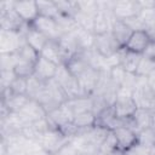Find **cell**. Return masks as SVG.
I'll return each mask as SVG.
<instances>
[{"label": "cell", "instance_id": "6da1fadb", "mask_svg": "<svg viewBox=\"0 0 155 155\" xmlns=\"http://www.w3.org/2000/svg\"><path fill=\"white\" fill-rule=\"evenodd\" d=\"M59 86L62 87L67 99H74V98H79V97H87L84 94L79 81L75 76H73L70 74V71L68 70V68L65 67V64H61L57 68V73L53 78Z\"/></svg>", "mask_w": 155, "mask_h": 155}, {"label": "cell", "instance_id": "7a4b0ae2", "mask_svg": "<svg viewBox=\"0 0 155 155\" xmlns=\"http://www.w3.org/2000/svg\"><path fill=\"white\" fill-rule=\"evenodd\" d=\"M132 97L137 108L155 111V92L149 87L147 78L137 76V84L132 91Z\"/></svg>", "mask_w": 155, "mask_h": 155}, {"label": "cell", "instance_id": "3957f363", "mask_svg": "<svg viewBox=\"0 0 155 155\" xmlns=\"http://www.w3.org/2000/svg\"><path fill=\"white\" fill-rule=\"evenodd\" d=\"M71 137L65 136L57 128H51L40 136L38 142L48 155H57L59 150L70 140Z\"/></svg>", "mask_w": 155, "mask_h": 155}, {"label": "cell", "instance_id": "277c9868", "mask_svg": "<svg viewBox=\"0 0 155 155\" xmlns=\"http://www.w3.org/2000/svg\"><path fill=\"white\" fill-rule=\"evenodd\" d=\"M115 115L117 119H130L137 110V105L132 97V90L119 87L116 101L114 104Z\"/></svg>", "mask_w": 155, "mask_h": 155}, {"label": "cell", "instance_id": "5b68a950", "mask_svg": "<svg viewBox=\"0 0 155 155\" xmlns=\"http://www.w3.org/2000/svg\"><path fill=\"white\" fill-rule=\"evenodd\" d=\"M30 25L33 28H35L36 30H39L40 33H42L48 40L58 41L59 38L64 34L62 31L61 27L58 25V23L56 22V19L51 18V17H46V16L39 15Z\"/></svg>", "mask_w": 155, "mask_h": 155}, {"label": "cell", "instance_id": "8992f818", "mask_svg": "<svg viewBox=\"0 0 155 155\" xmlns=\"http://www.w3.org/2000/svg\"><path fill=\"white\" fill-rule=\"evenodd\" d=\"M24 42L23 33L0 30V53H17Z\"/></svg>", "mask_w": 155, "mask_h": 155}, {"label": "cell", "instance_id": "52a82bcc", "mask_svg": "<svg viewBox=\"0 0 155 155\" xmlns=\"http://www.w3.org/2000/svg\"><path fill=\"white\" fill-rule=\"evenodd\" d=\"M113 16L116 19L121 21H127L134 17H138L142 15V8L138 4V1H115L113 2L111 7Z\"/></svg>", "mask_w": 155, "mask_h": 155}, {"label": "cell", "instance_id": "ba28073f", "mask_svg": "<svg viewBox=\"0 0 155 155\" xmlns=\"http://www.w3.org/2000/svg\"><path fill=\"white\" fill-rule=\"evenodd\" d=\"M93 47L103 58H108L114 53H116L120 48H122L113 38L111 33L93 35Z\"/></svg>", "mask_w": 155, "mask_h": 155}, {"label": "cell", "instance_id": "9c48e42d", "mask_svg": "<svg viewBox=\"0 0 155 155\" xmlns=\"http://www.w3.org/2000/svg\"><path fill=\"white\" fill-rule=\"evenodd\" d=\"M74 116L75 115H74L70 105L68 104V102L62 103L59 107H57L56 109H53L52 111H50L47 114L50 122L58 130L69 125V124H73Z\"/></svg>", "mask_w": 155, "mask_h": 155}, {"label": "cell", "instance_id": "30bf717a", "mask_svg": "<svg viewBox=\"0 0 155 155\" xmlns=\"http://www.w3.org/2000/svg\"><path fill=\"white\" fill-rule=\"evenodd\" d=\"M27 25H28V23H25L13 8L1 10V12H0V27H1V30L23 33V28H25Z\"/></svg>", "mask_w": 155, "mask_h": 155}, {"label": "cell", "instance_id": "8fae6325", "mask_svg": "<svg viewBox=\"0 0 155 155\" xmlns=\"http://www.w3.org/2000/svg\"><path fill=\"white\" fill-rule=\"evenodd\" d=\"M101 73H102V70L88 67L79 78H76L85 96L91 97L94 93L97 85L99 82V79H101Z\"/></svg>", "mask_w": 155, "mask_h": 155}, {"label": "cell", "instance_id": "7c38bea8", "mask_svg": "<svg viewBox=\"0 0 155 155\" xmlns=\"http://www.w3.org/2000/svg\"><path fill=\"white\" fill-rule=\"evenodd\" d=\"M18 114L25 124H31L47 116V111L44 109V107L33 98H29L28 103L23 107L21 111H18Z\"/></svg>", "mask_w": 155, "mask_h": 155}, {"label": "cell", "instance_id": "4fadbf2b", "mask_svg": "<svg viewBox=\"0 0 155 155\" xmlns=\"http://www.w3.org/2000/svg\"><path fill=\"white\" fill-rule=\"evenodd\" d=\"M110 33L113 35V38L116 40V42L120 45V47H125L127 41L130 40L133 30L132 28L121 19H116L114 17L113 22H111V28H110Z\"/></svg>", "mask_w": 155, "mask_h": 155}, {"label": "cell", "instance_id": "5bb4252c", "mask_svg": "<svg viewBox=\"0 0 155 155\" xmlns=\"http://www.w3.org/2000/svg\"><path fill=\"white\" fill-rule=\"evenodd\" d=\"M13 10L28 24H31L39 16V7L36 1H15Z\"/></svg>", "mask_w": 155, "mask_h": 155}, {"label": "cell", "instance_id": "9a60e30c", "mask_svg": "<svg viewBox=\"0 0 155 155\" xmlns=\"http://www.w3.org/2000/svg\"><path fill=\"white\" fill-rule=\"evenodd\" d=\"M57 68L58 65L54 64L53 62L44 58L42 56L39 57V59L36 61L35 63V71H34V75L40 79L41 81L44 82H47L50 80H52L57 73Z\"/></svg>", "mask_w": 155, "mask_h": 155}, {"label": "cell", "instance_id": "2e32d148", "mask_svg": "<svg viewBox=\"0 0 155 155\" xmlns=\"http://www.w3.org/2000/svg\"><path fill=\"white\" fill-rule=\"evenodd\" d=\"M113 132L117 140V148L122 153L130 149L131 147H133L134 144H137V133L133 130L126 126H120L115 128Z\"/></svg>", "mask_w": 155, "mask_h": 155}, {"label": "cell", "instance_id": "e0dca14e", "mask_svg": "<svg viewBox=\"0 0 155 155\" xmlns=\"http://www.w3.org/2000/svg\"><path fill=\"white\" fill-rule=\"evenodd\" d=\"M149 42H150V39L145 30H136L132 33L125 48L131 52L142 54L144 52V50L147 48V46L149 45Z\"/></svg>", "mask_w": 155, "mask_h": 155}, {"label": "cell", "instance_id": "ac0fdd59", "mask_svg": "<svg viewBox=\"0 0 155 155\" xmlns=\"http://www.w3.org/2000/svg\"><path fill=\"white\" fill-rule=\"evenodd\" d=\"M23 34H24L25 42H27L29 46H31V47H33L36 52H39V53L42 51V48L45 47V45H46L47 41H48V39H47L42 33H40L39 30H36L35 28H33L30 24L27 25V28L24 29Z\"/></svg>", "mask_w": 155, "mask_h": 155}, {"label": "cell", "instance_id": "d6986e66", "mask_svg": "<svg viewBox=\"0 0 155 155\" xmlns=\"http://www.w3.org/2000/svg\"><path fill=\"white\" fill-rule=\"evenodd\" d=\"M140 57H142V54L131 52V51L126 50L125 47L120 48V65L124 68V70L126 73L136 74Z\"/></svg>", "mask_w": 155, "mask_h": 155}, {"label": "cell", "instance_id": "ffe728a7", "mask_svg": "<svg viewBox=\"0 0 155 155\" xmlns=\"http://www.w3.org/2000/svg\"><path fill=\"white\" fill-rule=\"evenodd\" d=\"M131 119H132V122H133V126H134V131H136V133H138L142 130L151 127V124H153V111L147 110V109L137 108V110L134 111V114L132 115Z\"/></svg>", "mask_w": 155, "mask_h": 155}, {"label": "cell", "instance_id": "44dd1931", "mask_svg": "<svg viewBox=\"0 0 155 155\" xmlns=\"http://www.w3.org/2000/svg\"><path fill=\"white\" fill-rule=\"evenodd\" d=\"M65 67L68 68V70L70 71V74H71L73 76L79 78V76L90 67V64H88V62H87V59H86V57H85V53H84V51H82V52H80V53H78V54H75V56H73V57L65 63Z\"/></svg>", "mask_w": 155, "mask_h": 155}, {"label": "cell", "instance_id": "7402d4cb", "mask_svg": "<svg viewBox=\"0 0 155 155\" xmlns=\"http://www.w3.org/2000/svg\"><path fill=\"white\" fill-rule=\"evenodd\" d=\"M40 56L53 62L57 65L63 64L62 51H61V47L58 45V41H56V40H48L47 44L45 45V47L42 48V51L40 52Z\"/></svg>", "mask_w": 155, "mask_h": 155}, {"label": "cell", "instance_id": "603a6c76", "mask_svg": "<svg viewBox=\"0 0 155 155\" xmlns=\"http://www.w3.org/2000/svg\"><path fill=\"white\" fill-rule=\"evenodd\" d=\"M27 94H12L6 101H2V113H18L28 103Z\"/></svg>", "mask_w": 155, "mask_h": 155}, {"label": "cell", "instance_id": "cb8c5ba5", "mask_svg": "<svg viewBox=\"0 0 155 155\" xmlns=\"http://www.w3.org/2000/svg\"><path fill=\"white\" fill-rule=\"evenodd\" d=\"M67 102L70 105L74 115H78V114L85 113V111H92V109H93L92 97H79V98L69 99Z\"/></svg>", "mask_w": 155, "mask_h": 155}, {"label": "cell", "instance_id": "d4e9b609", "mask_svg": "<svg viewBox=\"0 0 155 155\" xmlns=\"http://www.w3.org/2000/svg\"><path fill=\"white\" fill-rule=\"evenodd\" d=\"M73 125L78 128V131L79 130L91 128V127H93L96 125V115L93 114V111L80 113V114L74 116Z\"/></svg>", "mask_w": 155, "mask_h": 155}, {"label": "cell", "instance_id": "484cf974", "mask_svg": "<svg viewBox=\"0 0 155 155\" xmlns=\"http://www.w3.org/2000/svg\"><path fill=\"white\" fill-rule=\"evenodd\" d=\"M34 71H35V64L21 59L13 69L15 75L17 78H23V79H29L30 76L34 75Z\"/></svg>", "mask_w": 155, "mask_h": 155}, {"label": "cell", "instance_id": "4316f807", "mask_svg": "<svg viewBox=\"0 0 155 155\" xmlns=\"http://www.w3.org/2000/svg\"><path fill=\"white\" fill-rule=\"evenodd\" d=\"M18 56H19V59L21 61H25V62H29V63H33L35 64L36 61L39 59L40 57V53L36 52L31 46H29L27 42H24L22 45V47L19 48V51L17 52Z\"/></svg>", "mask_w": 155, "mask_h": 155}, {"label": "cell", "instance_id": "83f0119b", "mask_svg": "<svg viewBox=\"0 0 155 155\" xmlns=\"http://www.w3.org/2000/svg\"><path fill=\"white\" fill-rule=\"evenodd\" d=\"M137 143L151 148L155 145V130L153 127L142 130L137 133Z\"/></svg>", "mask_w": 155, "mask_h": 155}, {"label": "cell", "instance_id": "f1b7e54d", "mask_svg": "<svg viewBox=\"0 0 155 155\" xmlns=\"http://www.w3.org/2000/svg\"><path fill=\"white\" fill-rule=\"evenodd\" d=\"M39 7V15L56 18L59 15V11L54 4V1H36Z\"/></svg>", "mask_w": 155, "mask_h": 155}, {"label": "cell", "instance_id": "f546056e", "mask_svg": "<svg viewBox=\"0 0 155 155\" xmlns=\"http://www.w3.org/2000/svg\"><path fill=\"white\" fill-rule=\"evenodd\" d=\"M117 140H116V137L114 134L113 131H109L105 139L103 140V143L101 144L99 147V151L98 154H109V153H113L115 150H117Z\"/></svg>", "mask_w": 155, "mask_h": 155}, {"label": "cell", "instance_id": "4dcf8cb0", "mask_svg": "<svg viewBox=\"0 0 155 155\" xmlns=\"http://www.w3.org/2000/svg\"><path fill=\"white\" fill-rule=\"evenodd\" d=\"M154 70H155V62L142 56L139 64H138V68H137V71H136V75L140 76V78H148Z\"/></svg>", "mask_w": 155, "mask_h": 155}, {"label": "cell", "instance_id": "1f68e13d", "mask_svg": "<svg viewBox=\"0 0 155 155\" xmlns=\"http://www.w3.org/2000/svg\"><path fill=\"white\" fill-rule=\"evenodd\" d=\"M1 70H13L16 64L19 62L18 53H1Z\"/></svg>", "mask_w": 155, "mask_h": 155}, {"label": "cell", "instance_id": "d6a6232c", "mask_svg": "<svg viewBox=\"0 0 155 155\" xmlns=\"http://www.w3.org/2000/svg\"><path fill=\"white\" fill-rule=\"evenodd\" d=\"M10 90L13 94H27L28 91V79L15 78V80L10 85Z\"/></svg>", "mask_w": 155, "mask_h": 155}, {"label": "cell", "instance_id": "836d02e7", "mask_svg": "<svg viewBox=\"0 0 155 155\" xmlns=\"http://www.w3.org/2000/svg\"><path fill=\"white\" fill-rule=\"evenodd\" d=\"M109 76L114 84H116L119 87H121L124 84L125 76H126V71L124 70V68L121 65H116V67H113L109 69Z\"/></svg>", "mask_w": 155, "mask_h": 155}, {"label": "cell", "instance_id": "e575fe53", "mask_svg": "<svg viewBox=\"0 0 155 155\" xmlns=\"http://www.w3.org/2000/svg\"><path fill=\"white\" fill-rule=\"evenodd\" d=\"M124 155H150V148L137 143L126 151H124Z\"/></svg>", "mask_w": 155, "mask_h": 155}, {"label": "cell", "instance_id": "d590c367", "mask_svg": "<svg viewBox=\"0 0 155 155\" xmlns=\"http://www.w3.org/2000/svg\"><path fill=\"white\" fill-rule=\"evenodd\" d=\"M15 78H16V75H15L13 70H1V79L0 80H1L2 90L10 87V85L15 80Z\"/></svg>", "mask_w": 155, "mask_h": 155}, {"label": "cell", "instance_id": "8d00e7d4", "mask_svg": "<svg viewBox=\"0 0 155 155\" xmlns=\"http://www.w3.org/2000/svg\"><path fill=\"white\" fill-rule=\"evenodd\" d=\"M145 22H147L145 31H147V34L149 35L150 41L155 42V18H154V17L148 18V19H145Z\"/></svg>", "mask_w": 155, "mask_h": 155}, {"label": "cell", "instance_id": "74e56055", "mask_svg": "<svg viewBox=\"0 0 155 155\" xmlns=\"http://www.w3.org/2000/svg\"><path fill=\"white\" fill-rule=\"evenodd\" d=\"M142 56H144L145 58L155 62V42L150 41L149 45L147 46V48L144 50V52L142 53Z\"/></svg>", "mask_w": 155, "mask_h": 155}, {"label": "cell", "instance_id": "f35d334b", "mask_svg": "<svg viewBox=\"0 0 155 155\" xmlns=\"http://www.w3.org/2000/svg\"><path fill=\"white\" fill-rule=\"evenodd\" d=\"M147 81H148V85H149V87L155 92V70L147 78Z\"/></svg>", "mask_w": 155, "mask_h": 155}, {"label": "cell", "instance_id": "ab89813d", "mask_svg": "<svg viewBox=\"0 0 155 155\" xmlns=\"http://www.w3.org/2000/svg\"><path fill=\"white\" fill-rule=\"evenodd\" d=\"M150 155H155V145L150 148Z\"/></svg>", "mask_w": 155, "mask_h": 155}, {"label": "cell", "instance_id": "60d3db41", "mask_svg": "<svg viewBox=\"0 0 155 155\" xmlns=\"http://www.w3.org/2000/svg\"><path fill=\"white\" fill-rule=\"evenodd\" d=\"M153 11L155 12V1H154V8H153Z\"/></svg>", "mask_w": 155, "mask_h": 155}]
</instances>
